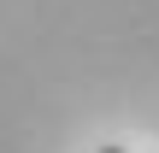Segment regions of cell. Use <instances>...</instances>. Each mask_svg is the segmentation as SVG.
<instances>
[{"mask_svg": "<svg viewBox=\"0 0 159 153\" xmlns=\"http://www.w3.org/2000/svg\"><path fill=\"white\" fill-rule=\"evenodd\" d=\"M106 153H124V147H106Z\"/></svg>", "mask_w": 159, "mask_h": 153, "instance_id": "6da1fadb", "label": "cell"}]
</instances>
